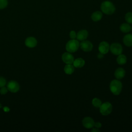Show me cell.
Masks as SVG:
<instances>
[{
  "mask_svg": "<svg viewBox=\"0 0 132 132\" xmlns=\"http://www.w3.org/2000/svg\"><path fill=\"white\" fill-rule=\"evenodd\" d=\"M101 9L103 12L108 15L112 14L116 10L114 6L109 1H105L103 2L101 6Z\"/></svg>",
  "mask_w": 132,
  "mask_h": 132,
  "instance_id": "cell-1",
  "label": "cell"
},
{
  "mask_svg": "<svg viewBox=\"0 0 132 132\" xmlns=\"http://www.w3.org/2000/svg\"><path fill=\"white\" fill-rule=\"evenodd\" d=\"M122 85L118 79L112 80L110 84V90L114 95H119L122 90Z\"/></svg>",
  "mask_w": 132,
  "mask_h": 132,
  "instance_id": "cell-2",
  "label": "cell"
},
{
  "mask_svg": "<svg viewBox=\"0 0 132 132\" xmlns=\"http://www.w3.org/2000/svg\"><path fill=\"white\" fill-rule=\"evenodd\" d=\"M79 46V43L78 40L71 39L69 41L65 46L66 50L69 53H74L77 51Z\"/></svg>",
  "mask_w": 132,
  "mask_h": 132,
  "instance_id": "cell-3",
  "label": "cell"
},
{
  "mask_svg": "<svg viewBox=\"0 0 132 132\" xmlns=\"http://www.w3.org/2000/svg\"><path fill=\"white\" fill-rule=\"evenodd\" d=\"M99 108L101 113L104 116H107L110 114L112 109V105L109 102H105L102 104Z\"/></svg>",
  "mask_w": 132,
  "mask_h": 132,
  "instance_id": "cell-4",
  "label": "cell"
},
{
  "mask_svg": "<svg viewBox=\"0 0 132 132\" xmlns=\"http://www.w3.org/2000/svg\"><path fill=\"white\" fill-rule=\"evenodd\" d=\"M109 50L111 52L115 55H119L122 54L123 51L122 45L118 43H113L111 44L110 46Z\"/></svg>",
  "mask_w": 132,
  "mask_h": 132,
  "instance_id": "cell-5",
  "label": "cell"
},
{
  "mask_svg": "<svg viewBox=\"0 0 132 132\" xmlns=\"http://www.w3.org/2000/svg\"><path fill=\"white\" fill-rule=\"evenodd\" d=\"M7 88L10 92L15 93L19 90L20 85L17 81L15 80H10L7 85Z\"/></svg>",
  "mask_w": 132,
  "mask_h": 132,
  "instance_id": "cell-6",
  "label": "cell"
},
{
  "mask_svg": "<svg viewBox=\"0 0 132 132\" xmlns=\"http://www.w3.org/2000/svg\"><path fill=\"white\" fill-rule=\"evenodd\" d=\"M81 49L85 52H90L92 50L93 45L89 41L83 40L79 44Z\"/></svg>",
  "mask_w": 132,
  "mask_h": 132,
  "instance_id": "cell-7",
  "label": "cell"
},
{
  "mask_svg": "<svg viewBox=\"0 0 132 132\" xmlns=\"http://www.w3.org/2000/svg\"><path fill=\"white\" fill-rule=\"evenodd\" d=\"M62 61L66 64H73L74 60L73 56L69 52H65L62 55Z\"/></svg>",
  "mask_w": 132,
  "mask_h": 132,
  "instance_id": "cell-8",
  "label": "cell"
},
{
  "mask_svg": "<svg viewBox=\"0 0 132 132\" xmlns=\"http://www.w3.org/2000/svg\"><path fill=\"white\" fill-rule=\"evenodd\" d=\"M82 123L83 126L85 128H88V129L92 128L94 126V123H95L93 119H92L91 118L89 117H85L82 120Z\"/></svg>",
  "mask_w": 132,
  "mask_h": 132,
  "instance_id": "cell-9",
  "label": "cell"
},
{
  "mask_svg": "<svg viewBox=\"0 0 132 132\" xmlns=\"http://www.w3.org/2000/svg\"><path fill=\"white\" fill-rule=\"evenodd\" d=\"M110 48L109 44L106 41H103L101 42L98 45V50L100 53L105 54H107Z\"/></svg>",
  "mask_w": 132,
  "mask_h": 132,
  "instance_id": "cell-10",
  "label": "cell"
},
{
  "mask_svg": "<svg viewBox=\"0 0 132 132\" xmlns=\"http://www.w3.org/2000/svg\"><path fill=\"white\" fill-rule=\"evenodd\" d=\"M25 43L26 46L29 48H33L35 47L37 44V41L36 38L33 37H28L25 41Z\"/></svg>",
  "mask_w": 132,
  "mask_h": 132,
  "instance_id": "cell-11",
  "label": "cell"
},
{
  "mask_svg": "<svg viewBox=\"0 0 132 132\" xmlns=\"http://www.w3.org/2000/svg\"><path fill=\"white\" fill-rule=\"evenodd\" d=\"M88 35V32L87 30L82 29L79 30L76 34V38L79 41H83L87 39Z\"/></svg>",
  "mask_w": 132,
  "mask_h": 132,
  "instance_id": "cell-12",
  "label": "cell"
},
{
  "mask_svg": "<svg viewBox=\"0 0 132 132\" xmlns=\"http://www.w3.org/2000/svg\"><path fill=\"white\" fill-rule=\"evenodd\" d=\"M125 74V70L122 68H118L114 72V76L118 79H121L123 78Z\"/></svg>",
  "mask_w": 132,
  "mask_h": 132,
  "instance_id": "cell-13",
  "label": "cell"
},
{
  "mask_svg": "<svg viewBox=\"0 0 132 132\" xmlns=\"http://www.w3.org/2000/svg\"><path fill=\"white\" fill-rule=\"evenodd\" d=\"M85 61L82 58H78L74 60L73 62V65L74 67L80 68L82 67L85 65Z\"/></svg>",
  "mask_w": 132,
  "mask_h": 132,
  "instance_id": "cell-14",
  "label": "cell"
},
{
  "mask_svg": "<svg viewBox=\"0 0 132 132\" xmlns=\"http://www.w3.org/2000/svg\"><path fill=\"white\" fill-rule=\"evenodd\" d=\"M123 43L127 46H132V35L127 34L123 38Z\"/></svg>",
  "mask_w": 132,
  "mask_h": 132,
  "instance_id": "cell-15",
  "label": "cell"
},
{
  "mask_svg": "<svg viewBox=\"0 0 132 132\" xmlns=\"http://www.w3.org/2000/svg\"><path fill=\"white\" fill-rule=\"evenodd\" d=\"M103 16V14L101 11H97L93 12L91 15V19L93 21L96 22L100 21Z\"/></svg>",
  "mask_w": 132,
  "mask_h": 132,
  "instance_id": "cell-16",
  "label": "cell"
},
{
  "mask_svg": "<svg viewBox=\"0 0 132 132\" xmlns=\"http://www.w3.org/2000/svg\"><path fill=\"white\" fill-rule=\"evenodd\" d=\"M64 71L67 74H71L74 71V67L72 64H67L64 68Z\"/></svg>",
  "mask_w": 132,
  "mask_h": 132,
  "instance_id": "cell-17",
  "label": "cell"
},
{
  "mask_svg": "<svg viewBox=\"0 0 132 132\" xmlns=\"http://www.w3.org/2000/svg\"><path fill=\"white\" fill-rule=\"evenodd\" d=\"M127 61V58L123 54H120L119 55L118 57L117 58V62L118 64L120 65H123Z\"/></svg>",
  "mask_w": 132,
  "mask_h": 132,
  "instance_id": "cell-18",
  "label": "cell"
},
{
  "mask_svg": "<svg viewBox=\"0 0 132 132\" xmlns=\"http://www.w3.org/2000/svg\"><path fill=\"white\" fill-rule=\"evenodd\" d=\"M120 28L122 32H125V33L129 32L131 29L130 25L127 23H123V24H121Z\"/></svg>",
  "mask_w": 132,
  "mask_h": 132,
  "instance_id": "cell-19",
  "label": "cell"
},
{
  "mask_svg": "<svg viewBox=\"0 0 132 132\" xmlns=\"http://www.w3.org/2000/svg\"><path fill=\"white\" fill-rule=\"evenodd\" d=\"M92 104L95 107L99 108L102 103L100 99L97 98H94L92 101Z\"/></svg>",
  "mask_w": 132,
  "mask_h": 132,
  "instance_id": "cell-20",
  "label": "cell"
},
{
  "mask_svg": "<svg viewBox=\"0 0 132 132\" xmlns=\"http://www.w3.org/2000/svg\"><path fill=\"white\" fill-rule=\"evenodd\" d=\"M125 19L129 24H132V12H127L125 16Z\"/></svg>",
  "mask_w": 132,
  "mask_h": 132,
  "instance_id": "cell-21",
  "label": "cell"
},
{
  "mask_svg": "<svg viewBox=\"0 0 132 132\" xmlns=\"http://www.w3.org/2000/svg\"><path fill=\"white\" fill-rule=\"evenodd\" d=\"M8 4L7 0H0V9L5 8Z\"/></svg>",
  "mask_w": 132,
  "mask_h": 132,
  "instance_id": "cell-22",
  "label": "cell"
},
{
  "mask_svg": "<svg viewBox=\"0 0 132 132\" xmlns=\"http://www.w3.org/2000/svg\"><path fill=\"white\" fill-rule=\"evenodd\" d=\"M6 84V80L3 77L0 76V88L4 87Z\"/></svg>",
  "mask_w": 132,
  "mask_h": 132,
  "instance_id": "cell-23",
  "label": "cell"
},
{
  "mask_svg": "<svg viewBox=\"0 0 132 132\" xmlns=\"http://www.w3.org/2000/svg\"><path fill=\"white\" fill-rule=\"evenodd\" d=\"M8 91V90L7 88L4 86V87H1V89L0 90V93L1 94H6L7 93Z\"/></svg>",
  "mask_w": 132,
  "mask_h": 132,
  "instance_id": "cell-24",
  "label": "cell"
},
{
  "mask_svg": "<svg viewBox=\"0 0 132 132\" xmlns=\"http://www.w3.org/2000/svg\"><path fill=\"white\" fill-rule=\"evenodd\" d=\"M70 37L71 39H75L76 38V34L75 31L72 30L70 32Z\"/></svg>",
  "mask_w": 132,
  "mask_h": 132,
  "instance_id": "cell-25",
  "label": "cell"
},
{
  "mask_svg": "<svg viewBox=\"0 0 132 132\" xmlns=\"http://www.w3.org/2000/svg\"><path fill=\"white\" fill-rule=\"evenodd\" d=\"M94 126H95V127H96V128H100V127H101L102 124H101V123L100 122H96V123H94Z\"/></svg>",
  "mask_w": 132,
  "mask_h": 132,
  "instance_id": "cell-26",
  "label": "cell"
},
{
  "mask_svg": "<svg viewBox=\"0 0 132 132\" xmlns=\"http://www.w3.org/2000/svg\"><path fill=\"white\" fill-rule=\"evenodd\" d=\"M3 110L5 112H9L10 111V109L8 107H7V106H5L3 107Z\"/></svg>",
  "mask_w": 132,
  "mask_h": 132,
  "instance_id": "cell-27",
  "label": "cell"
},
{
  "mask_svg": "<svg viewBox=\"0 0 132 132\" xmlns=\"http://www.w3.org/2000/svg\"><path fill=\"white\" fill-rule=\"evenodd\" d=\"M103 56H104V54H102V53H100H100H98V55H97V57H98L99 59L102 58L103 57Z\"/></svg>",
  "mask_w": 132,
  "mask_h": 132,
  "instance_id": "cell-28",
  "label": "cell"
},
{
  "mask_svg": "<svg viewBox=\"0 0 132 132\" xmlns=\"http://www.w3.org/2000/svg\"><path fill=\"white\" fill-rule=\"evenodd\" d=\"M92 132H99L100 131V130L98 129H97V128H93L91 130Z\"/></svg>",
  "mask_w": 132,
  "mask_h": 132,
  "instance_id": "cell-29",
  "label": "cell"
},
{
  "mask_svg": "<svg viewBox=\"0 0 132 132\" xmlns=\"http://www.w3.org/2000/svg\"><path fill=\"white\" fill-rule=\"evenodd\" d=\"M2 107V105H1V104H0V108Z\"/></svg>",
  "mask_w": 132,
  "mask_h": 132,
  "instance_id": "cell-30",
  "label": "cell"
},
{
  "mask_svg": "<svg viewBox=\"0 0 132 132\" xmlns=\"http://www.w3.org/2000/svg\"><path fill=\"white\" fill-rule=\"evenodd\" d=\"M131 29H132V28H131Z\"/></svg>",
  "mask_w": 132,
  "mask_h": 132,
  "instance_id": "cell-31",
  "label": "cell"
}]
</instances>
